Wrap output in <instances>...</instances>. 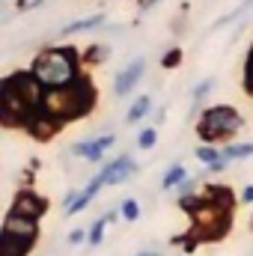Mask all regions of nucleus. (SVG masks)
Returning <instances> with one entry per match:
<instances>
[{
  "label": "nucleus",
  "mask_w": 253,
  "mask_h": 256,
  "mask_svg": "<svg viewBox=\"0 0 253 256\" xmlns=\"http://www.w3.org/2000/svg\"><path fill=\"white\" fill-rule=\"evenodd\" d=\"M33 78L51 92V90H66L72 84H78L80 74V54L68 45H54L36 54V60L30 63Z\"/></svg>",
  "instance_id": "1"
},
{
  "label": "nucleus",
  "mask_w": 253,
  "mask_h": 256,
  "mask_svg": "<svg viewBox=\"0 0 253 256\" xmlns=\"http://www.w3.org/2000/svg\"><path fill=\"white\" fill-rule=\"evenodd\" d=\"M96 104V92L90 86L86 78H80L78 84L66 86V90H51L45 96V114L54 116L57 122H72V120H80L84 114H90Z\"/></svg>",
  "instance_id": "2"
},
{
  "label": "nucleus",
  "mask_w": 253,
  "mask_h": 256,
  "mask_svg": "<svg viewBox=\"0 0 253 256\" xmlns=\"http://www.w3.org/2000/svg\"><path fill=\"white\" fill-rule=\"evenodd\" d=\"M242 126H244V120L238 116L236 108H230V104H214V108H206V110H202V116H200V122H196V134H200L206 143L214 146L218 140L232 137Z\"/></svg>",
  "instance_id": "3"
},
{
  "label": "nucleus",
  "mask_w": 253,
  "mask_h": 256,
  "mask_svg": "<svg viewBox=\"0 0 253 256\" xmlns=\"http://www.w3.org/2000/svg\"><path fill=\"white\" fill-rule=\"evenodd\" d=\"M0 120L9 128H30V122L36 120V110L15 92L9 80L0 84Z\"/></svg>",
  "instance_id": "4"
},
{
  "label": "nucleus",
  "mask_w": 253,
  "mask_h": 256,
  "mask_svg": "<svg viewBox=\"0 0 253 256\" xmlns=\"http://www.w3.org/2000/svg\"><path fill=\"white\" fill-rule=\"evenodd\" d=\"M12 86H15V92L36 110V114H42V108H45V96H48V90L33 78V72L27 68V72H15V74H9L6 78Z\"/></svg>",
  "instance_id": "5"
},
{
  "label": "nucleus",
  "mask_w": 253,
  "mask_h": 256,
  "mask_svg": "<svg viewBox=\"0 0 253 256\" xmlns=\"http://www.w3.org/2000/svg\"><path fill=\"white\" fill-rule=\"evenodd\" d=\"M114 143H116V137H114V134L90 137V140H80V143H74V146H72V155H74V158H84V161H92V164H98V161L104 158V152H108Z\"/></svg>",
  "instance_id": "6"
},
{
  "label": "nucleus",
  "mask_w": 253,
  "mask_h": 256,
  "mask_svg": "<svg viewBox=\"0 0 253 256\" xmlns=\"http://www.w3.org/2000/svg\"><path fill=\"white\" fill-rule=\"evenodd\" d=\"M134 173H137V161H134L128 152L116 155L110 164L102 167V179H104V185H122V182H128Z\"/></svg>",
  "instance_id": "7"
},
{
  "label": "nucleus",
  "mask_w": 253,
  "mask_h": 256,
  "mask_svg": "<svg viewBox=\"0 0 253 256\" xmlns=\"http://www.w3.org/2000/svg\"><path fill=\"white\" fill-rule=\"evenodd\" d=\"M9 212H15V214H21V218H30V220H39V218L48 212V202H45L39 194H33L30 188H24V191L15 194V202H12Z\"/></svg>",
  "instance_id": "8"
},
{
  "label": "nucleus",
  "mask_w": 253,
  "mask_h": 256,
  "mask_svg": "<svg viewBox=\"0 0 253 256\" xmlns=\"http://www.w3.org/2000/svg\"><path fill=\"white\" fill-rule=\"evenodd\" d=\"M0 236H15V238H24V242H33L39 238V220H30V218H21L15 212H9L3 218V232Z\"/></svg>",
  "instance_id": "9"
},
{
  "label": "nucleus",
  "mask_w": 253,
  "mask_h": 256,
  "mask_svg": "<svg viewBox=\"0 0 253 256\" xmlns=\"http://www.w3.org/2000/svg\"><path fill=\"white\" fill-rule=\"evenodd\" d=\"M146 74V57H137V60H131L126 68H120V74H116V80H114V92L122 98L128 96L137 84H140V78Z\"/></svg>",
  "instance_id": "10"
},
{
  "label": "nucleus",
  "mask_w": 253,
  "mask_h": 256,
  "mask_svg": "<svg viewBox=\"0 0 253 256\" xmlns=\"http://www.w3.org/2000/svg\"><path fill=\"white\" fill-rule=\"evenodd\" d=\"M60 126H63V122H57L54 116H48V114L42 110V114H36V120L30 122L27 131H30L33 137H39V140H48V137H54V134H57V128H60Z\"/></svg>",
  "instance_id": "11"
},
{
  "label": "nucleus",
  "mask_w": 253,
  "mask_h": 256,
  "mask_svg": "<svg viewBox=\"0 0 253 256\" xmlns=\"http://www.w3.org/2000/svg\"><path fill=\"white\" fill-rule=\"evenodd\" d=\"M33 242L15 238V236H0V256H30Z\"/></svg>",
  "instance_id": "12"
},
{
  "label": "nucleus",
  "mask_w": 253,
  "mask_h": 256,
  "mask_svg": "<svg viewBox=\"0 0 253 256\" xmlns=\"http://www.w3.org/2000/svg\"><path fill=\"white\" fill-rule=\"evenodd\" d=\"M104 24V12H96V15H86V18H78V21H68L63 30V36H72V33H84V30H96Z\"/></svg>",
  "instance_id": "13"
},
{
  "label": "nucleus",
  "mask_w": 253,
  "mask_h": 256,
  "mask_svg": "<svg viewBox=\"0 0 253 256\" xmlns=\"http://www.w3.org/2000/svg\"><path fill=\"white\" fill-rule=\"evenodd\" d=\"M149 110H152V96L143 92V96H137L131 102V108H128V114H126V122L128 126H137L143 116H149Z\"/></svg>",
  "instance_id": "14"
},
{
  "label": "nucleus",
  "mask_w": 253,
  "mask_h": 256,
  "mask_svg": "<svg viewBox=\"0 0 253 256\" xmlns=\"http://www.w3.org/2000/svg\"><path fill=\"white\" fill-rule=\"evenodd\" d=\"M185 179H188V170H185L182 164H173V167L164 173V179H161V188H164V191H170V188H179Z\"/></svg>",
  "instance_id": "15"
},
{
  "label": "nucleus",
  "mask_w": 253,
  "mask_h": 256,
  "mask_svg": "<svg viewBox=\"0 0 253 256\" xmlns=\"http://www.w3.org/2000/svg\"><path fill=\"white\" fill-rule=\"evenodd\" d=\"M250 155H253V140H248V143H230L224 149V158L226 161H244Z\"/></svg>",
  "instance_id": "16"
},
{
  "label": "nucleus",
  "mask_w": 253,
  "mask_h": 256,
  "mask_svg": "<svg viewBox=\"0 0 253 256\" xmlns=\"http://www.w3.org/2000/svg\"><path fill=\"white\" fill-rule=\"evenodd\" d=\"M116 212H120V218H122V220L134 224V220L140 218V202H137V200H131V196H126V200L120 202V208H116Z\"/></svg>",
  "instance_id": "17"
},
{
  "label": "nucleus",
  "mask_w": 253,
  "mask_h": 256,
  "mask_svg": "<svg viewBox=\"0 0 253 256\" xmlns=\"http://www.w3.org/2000/svg\"><path fill=\"white\" fill-rule=\"evenodd\" d=\"M212 90H214V78H202V80L190 90V102H194V104H200V102H202Z\"/></svg>",
  "instance_id": "18"
},
{
  "label": "nucleus",
  "mask_w": 253,
  "mask_h": 256,
  "mask_svg": "<svg viewBox=\"0 0 253 256\" xmlns=\"http://www.w3.org/2000/svg\"><path fill=\"white\" fill-rule=\"evenodd\" d=\"M155 143H158V128L155 126H146L137 134V146H140V149H152Z\"/></svg>",
  "instance_id": "19"
},
{
  "label": "nucleus",
  "mask_w": 253,
  "mask_h": 256,
  "mask_svg": "<svg viewBox=\"0 0 253 256\" xmlns=\"http://www.w3.org/2000/svg\"><path fill=\"white\" fill-rule=\"evenodd\" d=\"M104 226H108V218H102V220H96V224H90V244L96 248V244H102V238H104Z\"/></svg>",
  "instance_id": "20"
},
{
  "label": "nucleus",
  "mask_w": 253,
  "mask_h": 256,
  "mask_svg": "<svg viewBox=\"0 0 253 256\" xmlns=\"http://www.w3.org/2000/svg\"><path fill=\"white\" fill-rule=\"evenodd\" d=\"M110 51H108V45H92L90 51H86V63H104V57H108Z\"/></svg>",
  "instance_id": "21"
},
{
  "label": "nucleus",
  "mask_w": 253,
  "mask_h": 256,
  "mask_svg": "<svg viewBox=\"0 0 253 256\" xmlns=\"http://www.w3.org/2000/svg\"><path fill=\"white\" fill-rule=\"evenodd\" d=\"M196 188H200V176H188V179L179 185V200H182V196H190Z\"/></svg>",
  "instance_id": "22"
},
{
  "label": "nucleus",
  "mask_w": 253,
  "mask_h": 256,
  "mask_svg": "<svg viewBox=\"0 0 253 256\" xmlns=\"http://www.w3.org/2000/svg\"><path fill=\"white\" fill-rule=\"evenodd\" d=\"M179 60H182V51H179V48H173L170 54H164V60H161V63H164V68H173V66H179Z\"/></svg>",
  "instance_id": "23"
},
{
  "label": "nucleus",
  "mask_w": 253,
  "mask_h": 256,
  "mask_svg": "<svg viewBox=\"0 0 253 256\" xmlns=\"http://www.w3.org/2000/svg\"><path fill=\"white\" fill-rule=\"evenodd\" d=\"M90 238V232H84V230H72L68 232V244H80V242H86Z\"/></svg>",
  "instance_id": "24"
},
{
  "label": "nucleus",
  "mask_w": 253,
  "mask_h": 256,
  "mask_svg": "<svg viewBox=\"0 0 253 256\" xmlns=\"http://www.w3.org/2000/svg\"><path fill=\"white\" fill-rule=\"evenodd\" d=\"M242 202H253V185H248V188L242 191Z\"/></svg>",
  "instance_id": "25"
},
{
  "label": "nucleus",
  "mask_w": 253,
  "mask_h": 256,
  "mask_svg": "<svg viewBox=\"0 0 253 256\" xmlns=\"http://www.w3.org/2000/svg\"><path fill=\"white\" fill-rule=\"evenodd\" d=\"M134 256H161L158 250H140V254H134Z\"/></svg>",
  "instance_id": "26"
},
{
  "label": "nucleus",
  "mask_w": 253,
  "mask_h": 256,
  "mask_svg": "<svg viewBox=\"0 0 253 256\" xmlns=\"http://www.w3.org/2000/svg\"><path fill=\"white\" fill-rule=\"evenodd\" d=\"M244 86H248V92H250V98H253V80H244Z\"/></svg>",
  "instance_id": "27"
},
{
  "label": "nucleus",
  "mask_w": 253,
  "mask_h": 256,
  "mask_svg": "<svg viewBox=\"0 0 253 256\" xmlns=\"http://www.w3.org/2000/svg\"><path fill=\"white\" fill-rule=\"evenodd\" d=\"M250 230H253V218H250Z\"/></svg>",
  "instance_id": "28"
}]
</instances>
